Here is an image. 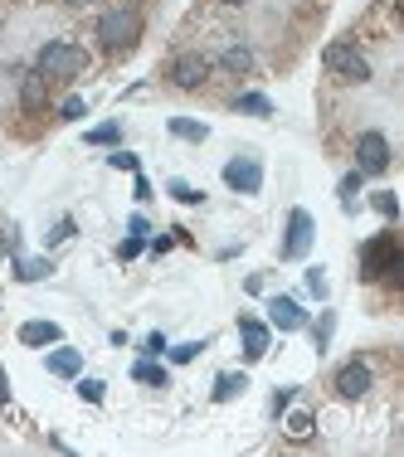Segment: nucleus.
Segmentation results:
<instances>
[{"instance_id": "nucleus-31", "label": "nucleus", "mask_w": 404, "mask_h": 457, "mask_svg": "<svg viewBox=\"0 0 404 457\" xmlns=\"http://www.w3.org/2000/svg\"><path fill=\"white\" fill-rule=\"evenodd\" d=\"M307 292H312L316 301L326 297V278H322V268H307Z\"/></svg>"}, {"instance_id": "nucleus-23", "label": "nucleus", "mask_w": 404, "mask_h": 457, "mask_svg": "<svg viewBox=\"0 0 404 457\" xmlns=\"http://www.w3.org/2000/svg\"><path fill=\"white\" fill-rule=\"evenodd\" d=\"M118 141H122L118 122H103V126H93V132H88V146H118Z\"/></svg>"}, {"instance_id": "nucleus-9", "label": "nucleus", "mask_w": 404, "mask_h": 457, "mask_svg": "<svg viewBox=\"0 0 404 457\" xmlns=\"http://www.w3.org/2000/svg\"><path fill=\"white\" fill-rule=\"evenodd\" d=\"M307 248H312V214H307V209H293V214H287L283 258H307Z\"/></svg>"}, {"instance_id": "nucleus-7", "label": "nucleus", "mask_w": 404, "mask_h": 457, "mask_svg": "<svg viewBox=\"0 0 404 457\" xmlns=\"http://www.w3.org/2000/svg\"><path fill=\"white\" fill-rule=\"evenodd\" d=\"M210 68H215V64H210L205 54H176V58H171V83L186 88V93H195V88H205Z\"/></svg>"}, {"instance_id": "nucleus-15", "label": "nucleus", "mask_w": 404, "mask_h": 457, "mask_svg": "<svg viewBox=\"0 0 404 457\" xmlns=\"http://www.w3.org/2000/svg\"><path fill=\"white\" fill-rule=\"evenodd\" d=\"M50 272H54L50 258H15V278L20 282H40V278H50Z\"/></svg>"}, {"instance_id": "nucleus-22", "label": "nucleus", "mask_w": 404, "mask_h": 457, "mask_svg": "<svg viewBox=\"0 0 404 457\" xmlns=\"http://www.w3.org/2000/svg\"><path fill=\"white\" fill-rule=\"evenodd\" d=\"M332 331H336V311H322V316H316V326H312L316 350H326V346H332Z\"/></svg>"}, {"instance_id": "nucleus-13", "label": "nucleus", "mask_w": 404, "mask_h": 457, "mask_svg": "<svg viewBox=\"0 0 404 457\" xmlns=\"http://www.w3.org/2000/svg\"><path fill=\"white\" fill-rule=\"evenodd\" d=\"M44 97H50V78H44L40 68H34V73H25V83H20V103H25V112H40Z\"/></svg>"}, {"instance_id": "nucleus-18", "label": "nucleus", "mask_w": 404, "mask_h": 457, "mask_svg": "<svg viewBox=\"0 0 404 457\" xmlns=\"http://www.w3.org/2000/svg\"><path fill=\"white\" fill-rule=\"evenodd\" d=\"M219 64L229 68V73H254V54H248L244 44H234V49H225V58Z\"/></svg>"}, {"instance_id": "nucleus-5", "label": "nucleus", "mask_w": 404, "mask_h": 457, "mask_svg": "<svg viewBox=\"0 0 404 457\" xmlns=\"http://www.w3.org/2000/svg\"><path fill=\"white\" fill-rule=\"evenodd\" d=\"M355 171L361 175H385L390 171V141H385L380 132H365L361 141H355Z\"/></svg>"}, {"instance_id": "nucleus-11", "label": "nucleus", "mask_w": 404, "mask_h": 457, "mask_svg": "<svg viewBox=\"0 0 404 457\" xmlns=\"http://www.w3.org/2000/svg\"><path fill=\"white\" fill-rule=\"evenodd\" d=\"M239 336H244V355L248 360H263L268 355V326L254 316H239Z\"/></svg>"}, {"instance_id": "nucleus-29", "label": "nucleus", "mask_w": 404, "mask_h": 457, "mask_svg": "<svg viewBox=\"0 0 404 457\" xmlns=\"http://www.w3.org/2000/svg\"><path fill=\"white\" fill-rule=\"evenodd\" d=\"M171 194H176L180 204H200V200H205V194H200L195 185H186V180H171Z\"/></svg>"}, {"instance_id": "nucleus-4", "label": "nucleus", "mask_w": 404, "mask_h": 457, "mask_svg": "<svg viewBox=\"0 0 404 457\" xmlns=\"http://www.w3.org/2000/svg\"><path fill=\"white\" fill-rule=\"evenodd\" d=\"M326 73H336L341 83H365V78H370V58H365L351 39H336V44L326 49Z\"/></svg>"}, {"instance_id": "nucleus-25", "label": "nucleus", "mask_w": 404, "mask_h": 457, "mask_svg": "<svg viewBox=\"0 0 404 457\" xmlns=\"http://www.w3.org/2000/svg\"><path fill=\"white\" fill-rule=\"evenodd\" d=\"M79 117H88V103H83V97H64L59 122H79Z\"/></svg>"}, {"instance_id": "nucleus-12", "label": "nucleus", "mask_w": 404, "mask_h": 457, "mask_svg": "<svg viewBox=\"0 0 404 457\" xmlns=\"http://www.w3.org/2000/svg\"><path fill=\"white\" fill-rule=\"evenodd\" d=\"M44 369H50V375H64V379H73V375L83 369V350H69V346L50 350V355H44Z\"/></svg>"}, {"instance_id": "nucleus-14", "label": "nucleus", "mask_w": 404, "mask_h": 457, "mask_svg": "<svg viewBox=\"0 0 404 457\" xmlns=\"http://www.w3.org/2000/svg\"><path fill=\"white\" fill-rule=\"evenodd\" d=\"M20 346H59V326H54V321H25Z\"/></svg>"}, {"instance_id": "nucleus-35", "label": "nucleus", "mask_w": 404, "mask_h": 457, "mask_svg": "<svg viewBox=\"0 0 404 457\" xmlns=\"http://www.w3.org/2000/svg\"><path fill=\"white\" fill-rule=\"evenodd\" d=\"M64 239H73V219H59V229L50 233V243H64Z\"/></svg>"}, {"instance_id": "nucleus-3", "label": "nucleus", "mask_w": 404, "mask_h": 457, "mask_svg": "<svg viewBox=\"0 0 404 457\" xmlns=\"http://www.w3.org/2000/svg\"><path fill=\"white\" fill-rule=\"evenodd\" d=\"M98 39H103L108 54H127V49L141 39L137 10H108V15H98Z\"/></svg>"}, {"instance_id": "nucleus-19", "label": "nucleus", "mask_w": 404, "mask_h": 457, "mask_svg": "<svg viewBox=\"0 0 404 457\" xmlns=\"http://www.w3.org/2000/svg\"><path fill=\"white\" fill-rule=\"evenodd\" d=\"M283 433L293 438V443H307V438L316 433V418H312V414H293V418H287V428H283Z\"/></svg>"}, {"instance_id": "nucleus-20", "label": "nucleus", "mask_w": 404, "mask_h": 457, "mask_svg": "<svg viewBox=\"0 0 404 457\" xmlns=\"http://www.w3.org/2000/svg\"><path fill=\"white\" fill-rule=\"evenodd\" d=\"M234 107H239V112H254V117H273V103H268L263 93H239Z\"/></svg>"}, {"instance_id": "nucleus-8", "label": "nucleus", "mask_w": 404, "mask_h": 457, "mask_svg": "<svg viewBox=\"0 0 404 457\" xmlns=\"http://www.w3.org/2000/svg\"><path fill=\"white\" fill-rule=\"evenodd\" d=\"M225 185L234 194H258V190H263V165L248 161V156H239V161L225 165Z\"/></svg>"}, {"instance_id": "nucleus-1", "label": "nucleus", "mask_w": 404, "mask_h": 457, "mask_svg": "<svg viewBox=\"0 0 404 457\" xmlns=\"http://www.w3.org/2000/svg\"><path fill=\"white\" fill-rule=\"evenodd\" d=\"M361 278L365 282L385 278V282H394V287L404 282V263H400V239H394V229L375 233V239L361 248Z\"/></svg>"}, {"instance_id": "nucleus-6", "label": "nucleus", "mask_w": 404, "mask_h": 457, "mask_svg": "<svg viewBox=\"0 0 404 457\" xmlns=\"http://www.w3.org/2000/svg\"><path fill=\"white\" fill-rule=\"evenodd\" d=\"M370 385H375V375H370L365 360H346V365L336 369V379H332V389L341 399H365V394H370Z\"/></svg>"}, {"instance_id": "nucleus-17", "label": "nucleus", "mask_w": 404, "mask_h": 457, "mask_svg": "<svg viewBox=\"0 0 404 457\" xmlns=\"http://www.w3.org/2000/svg\"><path fill=\"white\" fill-rule=\"evenodd\" d=\"M171 136H180V141H205L210 126L205 122H190V117H171Z\"/></svg>"}, {"instance_id": "nucleus-2", "label": "nucleus", "mask_w": 404, "mask_h": 457, "mask_svg": "<svg viewBox=\"0 0 404 457\" xmlns=\"http://www.w3.org/2000/svg\"><path fill=\"white\" fill-rule=\"evenodd\" d=\"M34 68H40L50 83H69V78H79L83 68H88V54H83L79 44H69V39H54V44L40 49V58H34Z\"/></svg>"}, {"instance_id": "nucleus-30", "label": "nucleus", "mask_w": 404, "mask_h": 457, "mask_svg": "<svg viewBox=\"0 0 404 457\" xmlns=\"http://www.w3.org/2000/svg\"><path fill=\"white\" fill-rule=\"evenodd\" d=\"M141 248H147V239H137V233H132V239H122V243H118V258H122V263H132Z\"/></svg>"}, {"instance_id": "nucleus-27", "label": "nucleus", "mask_w": 404, "mask_h": 457, "mask_svg": "<svg viewBox=\"0 0 404 457\" xmlns=\"http://www.w3.org/2000/svg\"><path fill=\"white\" fill-rule=\"evenodd\" d=\"M103 394H108V385H103V379H79V399H88V404H103Z\"/></svg>"}, {"instance_id": "nucleus-21", "label": "nucleus", "mask_w": 404, "mask_h": 457, "mask_svg": "<svg viewBox=\"0 0 404 457\" xmlns=\"http://www.w3.org/2000/svg\"><path fill=\"white\" fill-rule=\"evenodd\" d=\"M244 389H248L244 375H219V379H215V399H219V404H229V399L244 394Z\"/></svg>"}, {"instance_id": "nucleus-26", "label": "nucleus", "mask_w": 404, "mask_h": 457, "mask_svg": "<svg viewBox=\"0 0 404 457\" xmlns=\"http://www.w3.org/2000/svg\"><path fill=\"white\" fill-rule=\"evenodd\" d=\"M200 350H205V340H186V346H176V350H166L171 360H176V365H190V360L200 355Z\"/></svg>"}, {"instance_id": "nucleus-32", "label": "nucleus", "mask_w": 404, "mask_h": 457, "mask_svg": "<svg viewBox=\"0 0 404 457\" xmlns=\"http://www.w3.org/2000/svg\"><path fill=\"white\" fill-rule=\"evenodd\" d=\"M361 180H365L361 171H351V175L341 180V200H346V204H351V194H355V190H361Z\"/></svg>"}, {"instance_id": "nucleus-28", "label": "nucleus", "mask_w": 404, "mask_h": 457, "mask_svg": "<svg viewBox=\"0 0 404 457\" xmlns=\"http://www.w3.org/2000/svg\"><path fill=\"white\" fill-rule=\"evenodd\" d=\"M108 165H112V171H132V175L141 171V161H137L132 151H112V156H108Z\"/></svg>"}, {"instance_id": "nucleus-24", "label": "nucleus", "mask_w": 404, "mask_h": 457, "mask_svg": "<svg viewBox=\"0 0 404 457\" xmlns=\"http://www.w3.org/2000/svg\"><path fill=\"white\" fill-rule=\"evenodd\" d=\"M370 204H375V214H385V219H400V200H394V190H380Z\"/></svg>"}, {"instance_id": "nucleus-16", "label": "nucleus", "mask_w": 404, "mask_h": 457, "mask_svg": "<svg viewBox=\"0 0 404 457\" xmlns=\"http://www.w3.org/2000/svg\"><path fill=\"white\" fill-rule=\"evenodd\" d=\"M132 379H141V385H161V389L171 385V375H166V369H161V365H156V360H151V355L132 365Z\"/></svg>"}, {"instance_id": "nucleus-36", "label": "nucleus", "mask_w": 404, "mask_h": 457, "mask_svg": "<svg viewBox=\"0 0 404 457\" xmlns=\"http://www.w3.org/2000/svg\"><path fill=\"white\" fill-rule=\"evenodd\" d=\"M127 233H137V239H147V233H151V224H147V219H141V214H132V224H127Z\"/></svg>"}, {"instance_id": "nucleus-33", "label": "nucleus", "mask_w": 404, "mask_h": 457, "mask_svg": "<svg viewBox=\"0 0 404 457\" xmlns=\"http://www.w3.org/2000/svg\"><path fill=\"white\" fill-rule=\"evenodd\" d=\"M293 394H297V389H293V385H283V389L273 394V404H268V408H273V414H283V408L293 404Z\"/></svg>"}, {"instance_id": "nucleus-10", "label": "nucleus", "mask_w": 404, "mask_h": 457, "mask_svg": "<svg viewBox=\"0 0 404 457\" xmlns=\"http://www.w3.org/2000/svg\"><path fill=\"white\" fill-rule=\"evenodd\" d=\"M268 321H273L278 331H302L307 326V311L297 297H273L268 301Z\"/></svg>"}, {"instance_id": "nucleus-38", "label": "nucleus", "mask_w": 404, "mask_h": 457, "mask_svg": "<svg viewBox=\"0 0 404 457\" xmlns=\"http://www.w3.org/2000/svg\"><path fill=\"white\" fill-rule=\"evenodd\" d=\"M11 399V379H5V369H0V404Z\"/></svg>"}, {"instance_id": "nucleus-34", "label": "nucleus", "mask_w": 404, "mask_h": 457, "mask_svg": "<svg viewBox=\"0 0 404 457\" xmlns=\"http://www.w3.org/2000/svg\"><path fill=\"white\" fill-rule=\"evenodd\" d=\"M147 355H166V336H161V331H151V336H147Z\"/></svg>"}, {"instance_id": "nucleus-37", "label": "nucleus", "mask_w": 404, "mask_h": 457, "mask_svg": "<svg viewBox=\"0 0 404 457\" xmlns=\"http://www.w3.org/2000/svg\"><path fill=\"white\" fill-rule=\"evenodd\" d=\"M137 200H151V180L141 171H137Z\"/></svg>"}, {"instance_id": "nucleus-39", "label": "nucleus", "mask_w": 404, "mask_h": 457, "mask_svg": "<svg viewBox=\"0 0 404 457\" xmlns=\"http://www.w3.org/2000/svg\"><path fill=\"white\" fill-rule=\"evenodd\" d=\"M219 5H248V0H219Z\"/></svg>"}]
</instances>
